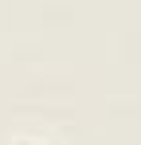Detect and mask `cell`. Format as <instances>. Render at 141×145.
Listing matches in <instances>:
<instances>
[{"label": "cell", "mask_w": 141, "mask_h": 145, "mask_svg": "<svg viewBox=\"0 0 141 145\" xmlns=\"http://www.w3.org/2000/svg\"><path fill=\"white\" fill-rule=\"evenodd\" d=\"M12 145H59V141H51V137H35V133H27V137H16Z\"/></svg>", "instance_id": "obj_1"}]
</instances>
